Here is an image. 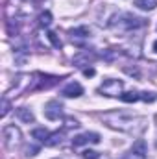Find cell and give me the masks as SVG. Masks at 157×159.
Masks as SVG:
<instances>
[{"label":"cell","mask_w":157,"mask_h":159,"mask_svg":"<svg viewBox=\"0 0 157 159\" xmlns=\"http://www.w3.org/2000/svg\"><path fill=\"white\" fill-rule=\"evenodd\" d=\"M104 120L107 122V126L120 129V131H133V124H135V117L122 113V111H113V113H105Z\"/></svg>","instance_id":"1"},{"label":"cell","mask_w":157,"mask_h":159,"mask_svg":"<svg viewBox=\"0 0 157 159\" xmlns=\"http://www.w3.org/2000/svg\"><path fill=\"white\" fill-rule=\"evenodd\" d=\"M2 137H4V144H6L7 150H15V148L20 144V141H22V133H20V129H19L15 124L4 126Z\"/></svg>","instance_id":"2"},{"label":"cell","mask_w":157,"mask_h":159,"mask_svg":"<svg viewBox=\"0 0 157 159\" xmlns=\"http://www.w3.org/2000/svg\"><path fill=\"white\" fill-rule=\"evenodd\" d=\"M122 89H124V83L120 80H105L100 87H98V93L105 94V96H120L122 94Z\"/></svg>","instance_id":"3"},{"label":"cell","mask_w":157,"mask_h":159,"mask_svg":"<svg viewBox=\"0 0 157 159\" xmlns=\"http://www.w3.org/2000/svg\"><path fill=\"white\" fill-rule=\"evenodd\" d=\"M63 115V106L57 100H50L44 104V117L48 120H57Z\"/></svg>","instance_id":"4"},{"label":"cell","mask_w":157,"mask_h":159,"mask_svg":"<svg viewBox=\"0 0 157 159\" xmlns=\"http://www.w3.org/2000/svg\"><path fill=\"white\" fill-rule=\"evenodd\" d=\"M122 19H124V20L118 19V26L124 28V30H135V28H141V26L146 24L144 19H141V17H133V15H129V13L122 15Z\"/></svg>","instance_id":"5"},{"label":"cell","mask_w":157,"mask_h":159,"mask_svg":"<svg viewBox=\"0 0 157 159\" xmlns=\"http://www.w3.org/2000/svg\"><path fill=\"white\" fill-rule=\"evenodd\" d=\"M69 35H70V41L76 46H83V43L89 39L91 32H89L87 26H79V28H74V30H69Z\"/></svg>","instance_id":"6"},{"label":"cell","mask_w":157,"mask_h":159,"mask_svg":"<svg viewBox=\"0 0 157 159\" xmlns=\"http://www.w3.org/2000/svg\"><path fill=\"white\" fill-rule=\"evenodd\" d=\"M89 143H92V144H98L100 143V135L98 133H81V135H78V137H74L72 139V144L74 146H83V144H89Z\"/></svg>","instance_id":"7"},{"label":"cell","mask_w":157,"mask_h":159,"mask_svg":"<svg viewBox=\"0 0 157 159\" xmlns=\"http://www.w3.org/2000/svg\"><path fill=\"white\" fill-rule=\"evenodd\" d=\"M61 94L67 96V98H78V96L83 94V87L79 85L78 81H70V83H67V85L63 87Z\"/></svg>","instance_id":"8"},{"label":"cell","mask_w":157,"mask_h":159,"mask_svg":"<svg viewBox=\"0 0 157 159\" xmlns=\"http://www.w3.org/2000/svg\"><path fill=\"white\" fill-rule=\"evenodd\" d=\"M92 59H94V56H92L89 50H81L79 54L74 56V65H76V67H85V65L92 63Z\"/></svg>","instance_id":"9"},{"label":"cell","mask_w":157,"mask_h":159,"mask_svg":"<svg viewBox=\"0 0 157 159\" xmlns=\"http://www.w3.org/2000/svg\"><path fill=\"white\" fill-rule=\"evenodd\" d=\"M133 6L139 7V9H142V11H152L157 6V0H135Z\"/></svg>","instance_id":"10"},{"label":"cell","mask_w":157,"mask_h":159,"mask_svg":"<svg viewBox=\"0 0 157 159\" xmlns=\"http://www.w3.org/2000/svg\"><path fill=\"white\" fill-rule=\"evenodd\" d=\"M17 117L22 120V122H26V124H30V122L35 120L34 113H32L30 109H26V107H19V109H17Z\"/></svg>","instance_id":"11"},{"label":"cell","mask_w":157,"mask_h":159,"mask_svg":"<svg viewBox=\"0 0 157 159\" xmlns=\"http://www.w3.org/2000/svg\"><path fill=\"white\" fill-rule=\"evenodd\" d=\"M120 100H122V102H126V104H131V102H137V100H141V93H137V91H129V93H122V94H120Z\"/></svg>","instance_id":"12"},{"label":"cell","mask_w":157,"mask_h":159,"mask_svg":"<svg viewBox=\"0 0 157 159\" xmlns=\"http://www.w3.org/2000/svg\"><path fill=\"white\" fill-rule=\"evenodd\" d=\"M32 137L37 139V141H41V143H46V139L50 137V131L44 129V128H35V129L32 131Z\"/></svg>","instance_id":"13"},{"label":"cell","mask_w":157,"mask_h":159,"mask_svg":"<svg viewBox=\"0 0 157 159\" xmlns=\"http://www.w3.org/2000/svg\"><path fill=\"white\" fill-rule=\"evenodd\" d=\"M61 137H63V133L61 131H56V133H50V137L46 139V146H56V144H59L61 143Z\"/></svg>","instance_id":"14"},{"label":"cell","mask_w":157,"mask_h":159,"mask_svg":"<svg viewBox=\"0 0 157 159\" xmlns=\"http://www.w3.org/2000/svg\"><path fill=\"white\" fill-rule=\"evenodd\" d=\"M131 152H133V154H137V156H144V154H146V143H144L142 139H139V141L133 144Z\"/></svg>","instance_id":"15"},{"label":"cell","mask_w":157,"mask_h":159,"mask_svg":"<svg viewBox=\"0 0 157 159\" xmlns=\"http://www.w3.org/2000/svg\"><path fill=\"white\" fill-rule=\"evenodd\" d=\"M50 22H52V13L50 11H43L39 15V24L46 28V26H50Z\"/></svg>","instance_id":"16"},{"label":"cell","mask_w":157,"mask_h":159,"mask_svg":"<svg viewBox=\"0 0 157 159\" xmlns=\"http://www.w3.org/2000/svg\"><path fill=\"white\" fill-rule=\"evenodd\" d=\"M46 35H48V39H50V43H52V44H54L56 48H59V50H61V46H63V43H61V39H59V37H57V35H56L54 32H48Z\"/></svg>","instance_id":"17"},{"label":"cell","mask_w":157,"mask_h":159,"mask_svg":"<svg viewBox=\"0 0 157 159\" xmlns=\"http://www.w3.org/2000/svg\"><path fill=\"white\" fill-rule=\"evenodd\" d=\"M81 157L83 159H98L100 157V154L94 152V150H83V152H81Z\"/></svg>","instance_id":"18"},{"label":"cell","mask_w":157,"mask_h":159,"mask_svg":"<svg viewBox=\"0 0 157 159\" xmlns=\"http://www.w3.org/2000/svg\"><path fill=\"white\" fill-rule=\"evenodd\" d=\"M9 109H11V106H9V102H7V98H2V111H0V117H6V115L9 113Z\"/></svg>","instance_id":"19"},{"label":"cell","mask_w":157,"mask_h":159,"mask_svg":"<svg viewBox=\"0 0 157 159\" xmlns=\"http://www.w3.org/2000/svg\"><path fill=\"white\" fill-rule=\"evenodd\" d=\"M141 100H144V102L152 104V102L155 100V96H154V93H141Z\"/></svg>","instance_id":"20"},{"label":"cell","mask_w":157,"mask_h":159,"mask_svg":"<svg viewBox=\"0 0 157 159\" xmlns=\"http://www.w3.org/2000/svg\"><path fill=\"white\" fill-rule=\"evenodd\" d=\"M39 152V146H28L26 148V156H35Z\"/></svg>","instance_id":"21"},{"label":"cell","mask_w":157,"mask_h":159,"mask_svg":"<svg viewBox=\"0 0 157 159\" xmlns=\"http://www.w3.org/2000/svg\"><path fill=\"white\" fill-rule=\"evenodd\" d=\"M78 120L76 119H67V128H78Z\"/></svg>","instance_id":"22"},{"label":"cell","mask_w":157,"mask_h":159,"mask_svg":"<svg viewBox=\"0 0 157 159\" xmlns=\"http://www.w3.org/2000/svg\"><path fill=\"white\" fill-rule=\"evenodd\" d=\"M83 74H85L87 78H89V76H94V69H85V70H83Z\"/></svg>","instance_id":"23"},{"label":"cell","mask_w":157,"mask_h":159,"mask_svg":"<svg viewBox=\"0 0 157 159\" xmlns=\"http://www.w3.org/2000/svg\"><path fill=\"white\" fill-rule=\"evenodd\" d=\"M126 159H146V157H144V156H137V154H133V152H131V154H129V157H126Z\"/></svg>","instance_id":"24"},{"label":"cell","mask_w":157,"mask_h":159,"mask_svg":"<svg viewBox=\"0 0 157 159\" xmlns=\"http://www.w3.org/2000/svg\"><path fill=\"white\" fill-rule=\"evenodd\" d=\"M154 52H157V41H154Z\"/></svg>","instance_id":"25"}]
</instances>
